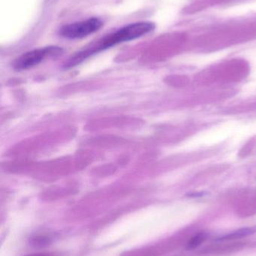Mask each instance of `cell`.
Wrapping results in <instances>:
<instances>
[{"instance_id": "1", "label": "cell", "mask_w": 256, "mask_h": 256, "mask_svg": "<svg viewBox=\"0 0 256 256\" xmlns=\"http://www.w3.org/2000/svg\"><path fill=\"white\" fill-rule=\"evenodd\" d=\"M154 28L155 24L147 21L128 24L113 32L106 34L103 38H101L99 40L86 46L85 49L77 52L75 55L69 58V61L65 64V68H69L76 66L93 54L105 50L118 44L142 37L153 31Z\"/></svg>"}, {"instance_id": "2", "label": "cell", "mask_w": 256, "mask_h": 256, "mask_svg": "<svg viewBox=\"0 0 256 256\" xmlns=\"http://www.w3.org/2000/svg\"><path fill=\"white\" fill-rule=\"evenodd\" d=\"M103 26V21L98 18H91L63 26L59 34L67 39H80L87 37L99 31Z\"/></svg>"}, {"instance_id": "3", "label": "cell", "mask_w": 256, "mask_h": 256, "mask_svg": "<svg viewBox=\"0 0 256 256\" xmlns=\"http://www.w3.org/2000/svg\"><path fill=\"white\" fill-rule=\"evenodd\" d=\"M63 52V49L59 46H51L39 48L29 51L18 57L13 63L15 70H22L31 68L48 57L57 56Z\"/></svg>"}, {"instance_id": "4", "label": "cell", "mask_w": 256, "mask_h": 256, "mask_svg": "<svg viewBox=\"0 0 256 256\" xmlns=\"http://www.w3.org/2000/svg\"><path fill=\"white\" fill-rule=\"evenodd\" d=\"M256 232L255 228H243L239 230H234L228 234H224L222 237L219 238L218 240H236V239L243 238L247 237L254 234Z\"/></svg>"}, {"instance_id": "5", "label": "cell", "mask_w": 256, "mask_h": 256, "mask_svg": "<svg viewBox=\"0 0 256 256\" xmlns=\"http://www.w3.org/2000/svg\"><path fill=\"white\" fill-rule=\"evenodd\" d=\"M208 238V233L199 232L195 234L193 237L191 238L190 240L188 242L186 248L187 250H194L198 248L200 245L202 244Z\"/></svg>"}]
</instances>
